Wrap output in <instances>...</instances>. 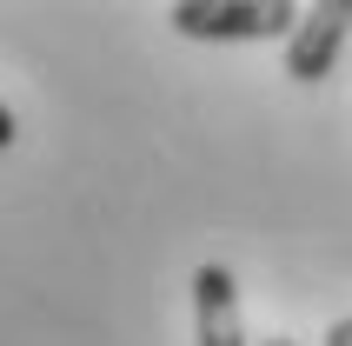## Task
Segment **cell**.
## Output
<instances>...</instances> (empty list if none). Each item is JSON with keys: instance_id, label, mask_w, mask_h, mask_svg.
<instances>
[{"instance_id": "5", "label": "cell", "mask_w": 352, "mask_h": 346, "mask_svg": "<svg viewBox=\"0 0 352 346\" xmlns=\"http://www.w3.org/2000/svg\"><path fill=\"white\" fill-rule=\"evenodd\" d=\"M14 134H20V127H14V114L0 107V147H14Z\"/></svg>"}, {"instance_id": "1", "label": "cell", "mask_w": 352, "mask_h": 346, "mask_svg": "<svg viewBox=\"0 0 352 346\" xmlns=\"http://www.w3.org/2000/svg\"><path fill=\"white\" fill-rule=\"evenodd\" d=\"M166 20L186 40H279V34L293 40L299 7L286 0H173Z\"/></svg>"}, {"instance_id": "3", "label": "cell", "mask_w": 352, "mask_h": 346, "mask_svg": "<svg viewBox=\"0 0 352 346\" xmlns=\"http://www.w3.org/2000/svg\"><path fill=\"white\" fill-rule=\"evenodd\" d=\"M193 333H199V346H246V327H239V280L219 267V260L193 273Z\"/></svg>"}, {"instance_id": "6", "label": "cell", "mask_w": 352, "mask_h": 346, "mask_svg": "<svg viewBox=\"0 0 352 346\" xmlns=\"http://www.w3.org/2000/svg\"><path fill=\"white\" fill-rule=\"evenodd\" d=\"M259 346H299V340H259Z\"/></svg>"}, {"instance_id": "4", "label": "cell", "mask_w": 352, "mask_h": 346, "mask_svg": "<svg viewBox=\"0 0 352 346\" xmlns=\"http://www.w3.org/2000/svg\"><path fill=\"white\" fill-rule=\"evenodd\" d=\"M326 346H352V320H333L326 327Z\"/></svg>"}, {"instance_id": "2", "label": "cell", "mask_w": 352, "mask_h": 346, "mask_svg": "<svg viewBox=\"0 0 352 346\" xmlns=\"http://www.w3.org/2000/svg\"><path fill=\"white\" fill-rule=\"evenodd\" d=\"M346 34H352V0H319V7H306L299 27H293V40H286V74L306 80V87L326 80L333 60H339V47H346Z\"/></svg>"}]
</instances>
